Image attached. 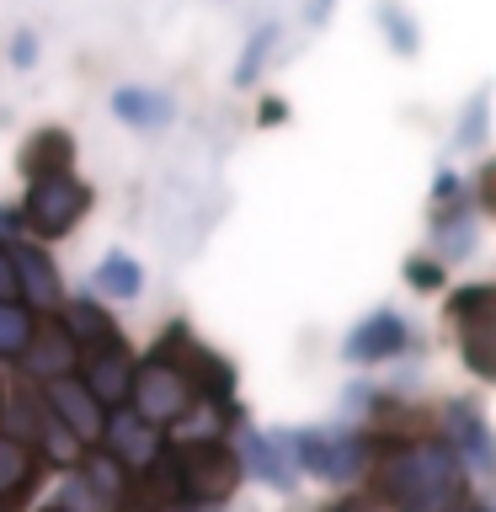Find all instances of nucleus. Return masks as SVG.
Returning a JSON list of instances; mask_svg holds the SVG:
<instances>
[{
  "label": "nucleus",
  "mask_w": 496,
  "mask_h": 512,
  "mask_svg": "<svg viewBox=\"0 0 496 512\" xmlns=\"http://www.w3.org/2000/svg\"><path fill=\"white\" fill-rule=\"evenodd\" d=\"M470 512H486V507H470Z\"/></svg>",
  "instance_id": "obj_28"
},
{
  "label": "nucleus",
  "mask_w": 496,
  "mask_h": 512,
  "mask_svg": "<svg viewBox=\"0 0 496 512\" xmlns=\"http://www.w3.org/2000/svg\"><path fill=\"white\" fill-rule=\"evenodd\" d=\"M486 118H491V91H475L459 112V134H454V150H480L486 144Z\"/></svg>",
  "instance_id": "obj_22"
},
{
  "label": "nucleus",
  "mask_w": 496,
  "mask_h": 512,
  "mask_svg": "<svg viewBox=\"0 0 496 512\" xmlns=\"http://www.w3.org/2000/svg\"><path fill=\"white\" fill-rule=\"evenodd\" d=\"M240 443H246V459H251V470L267 480V486H294V438H262V432H251V427H240Z\"/></svg>",
  "instance_id": "obj_12"
},
{
  "label": "nucleus",
  "mask_w": 496,
  "mask_h": 512,
  "mask_svg": "<svg viewBox=\"0 0 496 512\" xmlns=\"http://www.w3.org/2000/svg\"><path fill=\"white\" fill-rule=\"evenodd\" d=\"M11 278H16V294H27L32 304H43V310L59 304V272L38 246H16L11 251Z\"/></svg>",
  "instance_id": "obj_13"
},
{
  "label": "nucleus",
  "mask_w": 496,
  "mask_h": 512,
  "mask_svg": "<svg viewBox=\"0 0 496 512\" xmlns=\"http://www.w3.org/2000/svg\"><path fill=\"white\" fill-rule=\"evenodd\" d=\"M70 160H75V139L64 134V128H43L38 139L22 150V166L27 176H54V171H70Z\"/></svg>",
  "instance_id": "obj_16"
},
{
  "label": "nucleus",
  "mask_w": 496,
  "mask_h": 512,
  "mask_svg": "<svg viewBox=\"0 0 496 512\" xmlns=\"http://www.w3.org/2000/svg\"><path fill=\"white\" fill-rule=\"evenodd\" d=\"M48 512H64V507H48Z\"/></svg>",
  "instance_id": "obj_29"
},
{
  "label": "nucleus",
  "mask_w": 496,
  "mask_h": 512,
  "mask_svg": "<svg viewBox=\"0 0 496 512\" xmlns=\"http://www.w3.org/2000/svg\"><path fill=\"white\" fill-rule=\"evenodd\" d=\"M80 480H86L102 502H118L123 486H128V464L118 454H86L80 459Z\"/></svg>",
  "instance_id": "obj_19"
},
{
  "label": "nucleus",
  "mask_w": 496,
  "mask_h": 512,
  "mask_svg": "<svg viewBox=\"0 0 496 512\" xmlns=\"http://www.w3.org/2000/svg\"><path fill=\"white\" fill-rule=\"evenodd\" d=\"M86 208H91V192L80 187L70 171L32 176V192H27V203H22V224H27L32 235L54 240V235H70Z\"/></svg>",
  "instance_id": "obj_2"
},
{
  "label": "nucleus",
  "mask_w": 496,
  "mask_h": 512,
  "mask_svg": "<svg viewBox=\"0 0 496 512\" xmlns=\"http://www.w3.org/2000/svg\"><path fill=\"white\" fill-rule=\"evenodd\" d=\"M379 27H384V38H390V48H395L400 59H406V54H416V48H422V32H416L411 11L400 6V0H379Z\"/></svg>",
  "instance_id": "obj_20"
},
{
  "label": "nucleus",
  "mask_w": 496,
  "mask_h": 512,
  "mask_svg": "<svg viewBox=\"0 0 496 512\" xmlns=\"http://www.w3.org/2000/svg\"><path fill=\"white\" fill-rule=\"evenodd\" d=\"M112 454H118L123 464H144V459H155V427L144 422V416L134 411H118L112 406Z\"/></svg>",
  "instance_id": "obj_15"
},
{
  "label": "nucleus",
  "mask_w": 496,
  "mask_h": 512,
  "mask_svg": "<svg viewBox=\"0 0 496 512\" xmlns=\"http://www.w3.org/2000/svg\"><path fill=\"white\" fill-rule=\"evenodd\" d=\"M11 64H16V70L38 64V38H32V32H16V38H11Z\"/></svg>",
  "instance_id": "obj_24"
},
{
  "label": "nucleus",
  "mask_w": 496,
  "mask_h": 512,
  "mask_svg": "<svg viewBox=\"0 0 496 512\" xmlns=\"http://www.w3.org/2000/svg\"><path fill=\"white\" fill-rule=\"evenodd\" d=\"M128 400H134V411L150 427L176 422V416H187V406H192V379L182 374L176 358H150V363L134 368V379H128Z\"/></svg>",
  "instance_id": "obj_4"
},
{
  "label": "nucleus",
  "mask_w": 496,
  "mask_h": 512,
  "mask_svg": "<svg viewBox=\"0 0 496 512\" xmlns=\"http://www.w3.org/2000/svg\"><path fill=\"white\" fill-rule=\"evenodd\" d=\"M411 342V326L400 320L395 310H374L368 320H358L347 336V347H342V358L347 363H384V358H395V352H406Z\"/></svg>",
  "instance_id": "obj_9"
},
{
  "label": "nucleus",
  "mask_w": 496,
  "mask_h": 512,
  "mask_svg": "<svg viewBox=\"0 0 496 512\" xmlns=\"http://www.w3.org/2000/svg\"><path fill=\"white\" fill-rule=\"evenodd\" d=\"M171 480L176 496H192V502H224L240 480V459L224 443H187L171 454Z\"/></svg>",
  "instance_id": "obj_3"
},
{
  "label": "nucleus",
  "mask_w": 496,
  "mask_h": 512,
  "mask_svg": "<svg viewBox=\"0 0 496 512\" xmlns=\"http://www.w3.org/2000/svg\"><path fill=\"white\" fill-rule=\"evenodd\" d=\"M448 422H454V443L486 470L491 464V438H486V416H480V406L475 400H454V406H448Z\"/></svg>",
  "instance_id": "obj_17"
},
{
  "label": "nucleus",
  "mask_w": 496,
  "mask_h": 512,
  "mask_svg": "<svg viewBox=\"0 0 496 512\" xmlns=\"http://www.w3.org/2000/svg\"><path fill=\"white\" fill-rule=\"evenodd\" d=\"M112 118H123L128 128L150 134V128H166L176 118V96L160 86H118L112 91Z\"/></svg>",
  "instance_id": "obj_10"
},
{
  "label": "nucleus",
  "mask_w": 496,
  "mask_h": 512,
  "mask_svg": "<svg viewBox=\"0 0 496 512\" xmlns=\"http://www.w3.org/2000/svg\"><path fill=\"white\" fill-rule=\"evenodd\" d=\"M16 358H22V368H27L32 379L70 374V363H75V336H70V326H32L27 347L16 352Z\"/></svg>",
  "instance_id": "obj_11"
},
{
  "label": "nucleus",
  "mask_w": 496,
  "mask_h": 512,
  "mask_svg": "<svg viewBox=\"0 0 496 512\" xmlns=\"http://www.w3.org/2000/svg\"><path fill=\"white\" fill-rule=\"evenodd\" d=\"M0 299H16V278H11V251L0 246Z\"/></svg>",
  "instance_id": "obj_26"
},
{
  "label": "nucleus",
  "mask_w": 496,
  "mask_h": 512,
  "mask_svg": "<svg viewBox=\"0 0 496 512\" xmlns=\"http://www.w3.org/2000/svg\"><path fill=\"white\" fill-rule=\"evenodd\" d=\"M379 491L395 512H443L459 496V448L400 443L379 459Z\"/></svg>",
  "instance_id": "obj_1"
},
{
  "label": "nucleus",
  "mask_w": 496,
  "mask_h": 512,
  "mask_svg": "<svg viewBox=\"0 0 496 512\" xmlns=\"http://www.w3.org/2000/svg\"><path fill=\"white\" fill-rule=\"evenodd\" d=\"M128 379H134V363H128V352H123V336H102V342L91 347L86 368H80V384H86L102 406H123Z\"/></svg>",
  "instance_id": "obj_8"
},
{
  "label": "nucleus",
  "mask_w": 496,
  "mask_h": 512,
  "mask_svg": "<svg viewBox=\"0 0 496 512\" xmlns=\"http://www.w3.org/2000/svg\"><path fill=\"white\" fill-rule=\"evenodd\" d=\"M448 315L464 326V358L480 379L496 374V352H491V320H496V294L486 283L480 288H459L454 304H448Z\"/></svg>",
  "instance_id": "obj_5"
},
{
  "label": "nucleus",
  "mask_w": 496,
  "mask_h": 512,
  "mask_svg": "<svg viewBox=\"0 0 496 512\" xmlns=\"http://www.w3.org/2000/svg\"><path fill=\"white\" fill-rule=\"evenodd\" d=\"M406 278L416 288H432V283H438V267H432V262H406Z\"/></svg>",
  "instance_id": "obj_25"
},
{
  "label": "nucleus",
  "mask_w": 496,
  "mask_h": 512,
  "mask_svg": "<svg viewBox=\"0 0 496 512\" xmlns=\"http://www.w3.org/2000/svg\"><path fill=\"white\" fill-rule=\"evenodd\" d=\"M32 480H38V454H32V443L0 432V512H6Z\"/></svg>",
  "instance_id": "obj_14"
},
{
  "label": "nucleus",
  "mask_w": 496,
  "mask_h": 512,
  "mask_svg": "<svg viewBox=\"0 0 496 512\" xmlns=\"http://www.w3.org/2000/svg\"><path fill=\"white\" fill-rule=\"evenodd\" d=\"M43 406L64 422V432L80 443H91V438H102L107 432V406L96 400L80 379L70 374H54V379H43Z\"/></svg>",
  "instance_id": "obj_6"
},
{
  "label": "nucleus",
  "mask_w": 496,
  "mask_h": 512,
  "mask_svg": "<svg viewBox=\"0 0 496 512\" xmlns=\"http://www.w3.org/2000/svg\"><path fill=\"white\" fill-rule=\"evenodd\" d=\"M272 43H278V22H262L246 38V54L235 64V86H256V75H262V64L272 59Z\"/></svg>",
  "instance_id": "obj_21"
},
{
  "label": "nucleus",
  "mask_w": 496,
  "mask_h": 512,
  "mask_svg": "<svg viewBox=\"0 0 496 512\" xmlns=\"http://www.w3.org/2000/svg\"><path fill=\"white\" fill-rule=\"evenodd\" d=\"M294 454L320 480H352L363 470V438H352V432H299Z\"/></svg>",
  "instance_id": "obj_7"
},
{
  "label": "nucleus",
  "mask_w": 496,
  "mask_h": 512,
  "mask_svg": "<svg viewBox=\"0 0 496 512\" xmlns=\"http://www.w3.org/2000/svg\"><path fill=\"white\" fill-rule=\"evenodd\" d=\"M331 512H379V507H368V502H336Z\"/></svg>",
  "instance_id": "obj_27"
},
{
  "label": "nucleus",
  "mask_w": 496,
  "mask_h": 512,
  "mask_svg": "<svg viewBox=\"0 0 496 512\" xmlns=\"http://www.w3.org/2000/svg\"><path fill=\"white\" fill-rule=\"evenodd\" d=\"M96 288H102L107 299H139V288H144V267L134 262V256L112 251V256H102V267H96Z\"/></svg>",
  "instance_id": "obj_18"
},
{
  "label": "nucleus",
  "mask_w": 496,
  "mask_h": 512,
  "mask_svg": "<svg viewBox=\"0 0 496 512\" xmlns=\"http://www.w3.org/2000/svg\"><path fill=\"white\" fill-rule=\"evenodd\" d=\"M27 336H32V315L22 304L0 299V358H16V352L27 347Z\"/></svg>",
  "instance_id": "obj_23"
}]
</instances>
